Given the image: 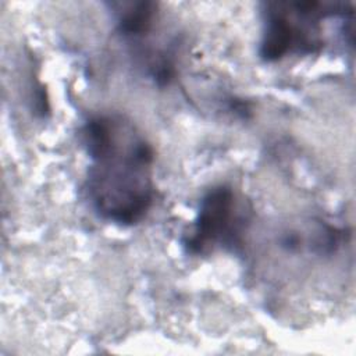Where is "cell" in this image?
Masks as SVG:
<instances>
[{
  "label": "cell",
  "instance_id": "obj_1",
  "mask_svg": "<svg viewBox=\"0 0 356 356\" xmlns=\"http://www.w3.org/2000/svg\"><path fill=\"white\" fill-rule=\"evenodd\" d=\"M88 153L89 195L96 211L117 224H134L152 203L149 143L121 118L95 117L83 128Z\"/></svg>",
  "mask_w": 356,
  "mask_h": 356
},
{
  "label": "cell",
  "instance_id": "obj_2",
  "mask_svg": "<svg viewBox=\"0 0 356 356\" xmlns=\"http://www.w3.org/2000/svg\"><path fill=\"white\" fill-rule=\"evenodd\" d=\"M327 14H332V4L316 1L268 4L261 56L266 60H278L291 50L312 51L320 42L309 25L317 24L316 21Z\"/></svg>",
  "mask_w": 356,
  "mask_h": 356
},
{
  "label": "cell",
  "instance_id": "obj_3",
  "mask_svg": "<svg viewBox=\"0 0 356 356\" xmlns=\"http://www.w3.org/2000/svg\"><path fill=\"white\" fill-rule=\"evenodd\" d=\"M234 211V196L228 188L220 186L209 192L202 200L200 210L185 241L192 253H202L229 229Z\"/></svg>",
  "mask_w": 356,
  "mask_h": 356
},
{
  "label": "cell",
  "instance_id": "obj_4",
  "mask_svg": "<svg viewBox=\"0 0 356 356\" xmlns=\"http://www.w3.org/2000/svg\"><path fill=\"white\" fill-rule=\"evenodd\" d=\"M153 18V4L147 1L129 3L122 6L118 14V25L124 33L138 35L145 32Z\"/></svg>",
  "mask_w": 356,
  "mask_h": 356
}]
</instances>
